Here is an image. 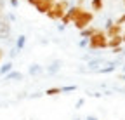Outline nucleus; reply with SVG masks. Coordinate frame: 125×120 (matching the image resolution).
<instances>
[{
	"mask_svg": "<svg viewBox=\"0 0 125 120\" xmlns=\"http://www.w3.org/2000/svg\"><path fill=\"white\" fill-rule=\"evenodd\" d=\"M106 45H108V37L103 28H97V32L87 38V47L90 51H103L106 49Z\"/></svg>",
	"mask_w": 125,
	"mask_h": 120,
	"instance_id": "nucleus-1",
	"label": "nucleus"
},
{
	"mask_svg": "<svg viewBox=\"0 0 125 120\" xmlns=\"http://www.w3.org/2000/svg\"><path fill=\"white\" fill-rule=\"evenodd\" d=\"M68 7H70V2L68 0H57V2L52 5V9L45 14L49 19H52V21H61V18L66 14V11H68Z\"/></svg>",
	"mask_w": 125,
	"mask_h": 120,
	"instance_id": "nucleus-2",
	"label": "nucleus"
},
{
	"mask_svg": "<svg viewBox=\"0 0 125 120\" xmlns=\"http://www.w3.org/2000/svg\"><path fill=\"white\" fill-rule=\"evenodd\" d=\"M83 11H85V9H83L82 5H70L68 11H66V14L61 18V24H64V26H66V24H71Z\"/></svg>",
	"mask_w": 125,
	"mask_h": 120,
	"instance_id": "nucleus-3",
	"label": "nucleus"
},
{
	"mask_svg": "<svg viewBox=\"0 0 125 120\" xmlns=\"http://www.w3.org/2000/svg\"><path fill=\"white\" fill-rule=\"evenodd\" d=\"M92 21H94V12H92V11H83L80 16H78V18L71 23V24H75V28L82 32L83 28L90 26V23H92Z\"/></svg>",
	"mask_w": 125,
	"mask_h": 120,
	"instance_id": "nucleus-4",
	"label": "nucleus"
},
{
	"mask_svg": "<svg viewBox=\"0 0 125 120\" xmlns=\"http://www.w3.org/2000/svg\"><path fill=\"white\" fill-rule=\"evenodd\" d=\"M10 32H12L10 23L5 18H2V19H0V40H7L10 37Z\"/></svg>",
	"mask_w": 125,
	"mask_h": 120,
	"instance_id": "nucleus-5",
	"label": "nucleus"
},
{
	"mask_svg": "<svg viewBox=\"0 0 125 120\" xmlns=\"http://www.w3.org/2000/svg\"><path fill=\"white\" fill-rule=\"evenodd\" d=\"M104 33H106V37H108V38H113V37H116V35H122V33H123V28H122L120 24H115V23H113L108 30H104Z\"/></svg>",
	"mask_w": 125,
	"mask_h": 120,
	"instance_id": "nucleus-6",
	"label": "nucleus"
},
{
	"mask_svg": "<svg viewBox=\"0 0 125 120\" xmlns=\"http://www.w3.org/2000/svg\"><path fill=\"white\" fill-rule=\"evenodd\" d=\"M123 45V40H122V35H116V37H113V38H108V49H116V47H122Z\"/></svg>",
	"mask_w": 125,
	"mask_h": 120,
	"instance_id": "nucleus-7",
	"label": "nucleus"
},
{
	"mask_svg": "<svg viewBox=\"0 0 125 120\" xmlns=\"http://www.w3.org/2000/svg\"><path fill=\"white\" fill-rule=\"evenodd\" d=\"M52 5H54V4H51L49 0H42V2H40L35 9H37V12H40V14H47V12L52 9Z\"/></svg>",
	"mask_w": 125,
	"mask_h": 120,
	"instance_id": "nucleus-8",
	"label": "nucleus"
},
{
	"mask_svg": "<svg viewBox=\"0 0 125 120\" xmlns=\"http://www.w3.org/2000/svg\"><path fill=\"white\" fill-rule=\"evenodd\" d=\"M61 66H62V63L59 61V59H56V61H52L49 66H47V75H56L59 70H61Z\"/></svg>",
	"mask_w": 125,
	"mask_h": 120,
	"instance_id": "nucleus-9",
	"label": "nucleus"
},
{
	"mask_svg": "<svg viewBox=\"0 0 125 120\" xmlns=\"http://www.w3.org/2000/svg\"><path fill=\"white\" fill-rule=\"evenodd\" d=\"M104 65V59L103 57H96V59H89V63H87V66H89V70H99V66H103Z\"/></svg>",
	"mask_w": 125,
	"mask_h": 120,
	"instance_id": "nucleus-10",
	"label": "nucleus"
},
{
	"mask_svg": "<svg viewBox=\"0 0 125 120\" xmlns=\"http://www.w3.org/2000/svg\"><path fill=\"white\" fill-rule=\"evenodd\" d=\"M103 7H104V2H103V0H90V9H92V12H101Z\"/></svg>",
	"mask_w": 125,
	"mask_h": 120,
	"instance_id": "nucleus-11",
	"label": "nucleus"
},
{
	"mask_svg": "<svg viewBox=\"0 0 125 120\" xmlns=\"http://www.w3.org/2000/svg\"><path fill=\"white\" fill-rule=\"evenodd\" d=\"M96 32H97V28H94V26H87V28H83L82 32H80V37H82V38H89V37H92Z\"/></svg>",
	"mask_w": 125,
	"mask_h": 120,
	"instance_id": "nucleus-12",
	"label": "nucleus"
},
{
	"mask_svg": "<svg viewBox=\"0 0 125 120\" xmlns=\"http://www.w3.org/2000/svg\"><path fill=\"white\" fill-rule=\"evenodd\" d=\"M24 45H26V35H19L18 37V40H16V51H18V52H21L23 49H24Z\"/></svg>",
	"mask_w": 125,
	"mask_h": 120,
	"instance_id": "nucleus-13",
	"label": "nucleus"
},
{
	"mask_svg": "<svg viewBox=\"0 0 125 120\" xmlns=\"http://www.w3.org/2000/svg\"><path fill=\"white\" fill-rule=\"evenodd\" d=\"M116 70V65L115 63H109L108 66H103V68H99V70H96L97 73H103V75H106V73H113Z\"/></svg>",
	"mask_w": 125,
	"mask_h": 120,
	"instance_id": "nucleus-14",
	"label": "nucleus"
},
{
	"mask_svg": "<svg viewBox=\"0 0 125 120\" xmlns=\"http://www.w3.org/2000/svg\"><path fill=\"white\" fill-rule=\"evenodd\" d=\"M23 78V73L21 71H9L7 75H5V80H21Z\"/></svg>",
	"mask_w": 125,
	"mask_h": 120,
	"instance_id": "nucleus-15",
	"label": "nucleus"
},
{
	"mask_svg": "<svg viewBox=\"0 0 125 120\" xmlns=\"http://www.w3.org/2000/svg\"><path fill=\"white\" fill-rule=\"evenodd\" d=\"M42 71H43V68H42L40 65H37V63L30 65V68H28V73H30V75H40Z\"/></svg>",
	"mask_w": 125,
	"mask_h": 120,
	"instance_id": "nucleus-16",
	"label": "nucleus"
},
{
	"mask_svg": "<svg viewBox=\"0 0 125 120\" xmlns=\"http://www.w3.org/2000/svg\"><path fill=\"white\" fill-rule=\"evenodd\" d=\"M9 71H12V63H10V61H7L2 68H0V77H5Z\"/></svg>",
	"mask_w": 125,
	"mask_h": 120,
	"instance_id": "nucleus-17",
	"label": "nucleus"
},
{
	"mask_svg": "<svg viewBox=\"0 0 125 120\" xmlns=\"http://www.w3.org/2000/svg\"><path fill=\"white\" fill-rule=\"evenodd\" d=\"M45 94L47 96H57V94H61V87H51L45 91Z\"/></svg>",
	"mask_w": 125,
	"mask_h": 120,
	"instance_id": "nucleus-18",
	"label": "nucleus"
},
{
	"mask_svg": "<svg viewBox=\"0 0 125 120\" xmlns=\"http://www.w3.org/2000/svg\"><path fill=\"white\" fill-rule=\"evenodd\" d=\"M76 91V85H64V87H61V94H64V92H73Z\"/></svg>",
	"mask_w": 125,
	"mask_h": 120,
	"instance_id": "nucleus-19",
	"label": "nucleus"
},
{
	"mask_svg": "<svg viewBox=\"0 0 125 120\" xmlns=\"http://www.w3.org/2000/svg\"><path fill=\"white\" fill-rule=\"evenodd\" d=\"M83 104H85V98H80V99H78V101H76V104H75V108L78 110V108H82V106H83Z\"/></svg>",
	"mask_w": 125,
	"mask_h": 120,
	"instance_id": "nucleus-20",
	"label": "nucleus"
},
{
	"mask_svg": "<svg viewBox=\"0 0 125 120\" xmlns=\"http://www.w3.org/2000/svg\"><path fill=\"white\" fill-rule=\"evenodd\" d=\"M115 24H120V26H122V24H125V12H123L122 16L116 19V23H115Z\"/></svg>",
	"mask_w": 125,
	"mask_h": 120,
	"instance_id": "nucleus-21",
	"label": "nucleus"
},
{
	"mask_svg": "<svg viewBox=\"0 0 125 120\" xmlns=\"http://www.w3.org/2000/svg\"><path fill=\"white\" fill-rule=\"evenodd\" d=\"M4 9H5V2H4V0H0V19L4 18Z\"/></svg>",
	"mask_w": 125,
	"mask_h": 120,
	"instance_id": "nucleus-22",
	"label": "nucleus"
},
{
	"mask_svg": "<svg viewBox=\"0 0 125 120\" xmlns=\"http://www.w3.org/2000/svg\"><path fill=\"white\" fill-rule=\"evenodd\" d=\"M26 2H28L30 5H33V7H37V5H38V4L42 2V0H26Z\"/></svg>",
	"mask_w": 125,
	"mask_h": 120,
	"instance_id": "nucleus-23",
	"label": "nucleus"
},
{
	"mask_svg": "<svg viewBox=\"0 0 125 120\" xmlns=\"http://www.w3.org/2000/svg\"><path fill=\"white\" fill-rule=\"evenodd\" d=\"M9 4H10V7H14V9H16V7L19 5V0H9Z\"/></svg>",
	"mask_w": 125,
	"mask_h": 120,
	"instance_id": "nucleus-24",
	"label": "nucleus"
},
{
	"mask_svg": "<svg viewBox=\"0 0 125 120\" xmlns=\"http://www.w3.org/2000/svg\"><path fill=\"white\" fill-rule=\"evenodd\" d=\"M78 45H80V47H87V38H82L80 42H78Z\"/></svg>",
	"mask_w": 125,
	"mask_h": 120,
	"instance_id": "nucleus-25",
	"label": "nucleus"
},
{
	"mask_svg": "<svg viewBox=\"0 0 125 120\" xmlns=\"http://www.w3.org/2000/svg\"><path fill=\"white\" fill-rule=\"evenodd\" d=\"M111 24H113V19H108V21H106V24H104V30H108Z\"/></svg>",
	"mask_w": 125,
	"mask_h": 120,
	"instance_id": "nucleus-26",
	"label": "nucleus"
},
{
	"mask_svg": "<svg viewBox=\"0 0 125 120\" xmlns=\"http://www.w3.org/2000/svg\"><path fill=\"white\" fill-rule=\"evenodd\" d=\"M113 52L115 54H120V52H125V51H123V47H116V49H113Z\"/></svg>",
	"mask_w": 125,
	"mask_h": 120,
	"instance_id": "nucleus-27",
	"label": "nucleus"
},
{
	"mask_svg": "<svg viewBox=\"0 0 125 120\" xmlns=\"http://www.w3.org/2000/svg\"><path fill=\"white\" fill-rule=\"evenodd\" d=\"M9 56H10V57H16V56H18V51H16V49H12V51L9 52Z\"/></svg>",
	"mask_w": 125,
	"mask_h": 120,
	"instance_id": "nucleus-28",
	"label": "nucleus"
},
{
	"mask_svg": "<svg viewBox=\"0 0 125 120\" xmlns=\"http://www.w3.org/2000/svg\"><path fill=\"white\" fill-rule=\"evenodd\" d=\"M85 120H99V118H97L96 115H87V118H85Z\"/></svg>",
	"mask_w": 125,
	"mask_h": 120,
	"instance_id": "nucleus-29",
	"label": "nucleus"
},
{
	"mask_svg": "<svg viewBox=\"0 0 125 120\" xmlns=\"http://www.w3.org/2000/svg\"><path fill=\"white\" fill-rule=\"evenodd\" d=\"M64 28H66L64 24H57V30H59V32H62V30H64Z\"/></svg>",
	"mask_w": 125,
	"mask_h": 120,
	"instance_id": "nucleus-30",
	"label": "nucleus"
},
{
	"mask_svg": "<svg viewBox=\"0 0 125 120\" xmlns=\"http://www.w3.org/2000/svg\"><path fill=\"white\" fill-rule=\"evenodd\" d=\"M4 54H5V52H4V49H0V61H2V57H4Z\"/></svg>",
	"mask_w": 125,
	"mask_h": 120,
	"instance_id": "nucleus-31",
	"label": "nucleus"
},
{
	"mask_svg": "<svg viewBox=\"0 0 125 120\" xmlns=\"http://www.w3.org/2000/svg\"><path fill=\"white\" fill-rule=\"evenodd\" d=\"M122 40H123V44H125V32L122 33Z\"/></svg>",
	"mask_w": 125,
	"mask_h": 120,
	"instance_id": "nucleus-32",
	"label": "nucleus"
},
{
	"mask_svg": "<svg viewBox=\"0 0 125 120\" xmlns=\"http://www.w3.org/2000/svg\"><path fill=\"white\" fill-rule=\"evenodd\" d=\"M120 78H122V80H125V73H122V75H120Z\"/></svg>",
	"mask_w": 125,
	"mask_h": 120,
	"instance_id": "nucleus-33",
	"label": "nucleus"
},
{
	"mask_svg": "<svg viewBox=\"0 0 125 120\" xmlns=\"http://www.w3.org/2000/svg\"><path fill=\"white\" fill-rule=\"evenodd\" d=\"M49 2H51V4H56V2H57V0H49Z\"/></svg>",
	"mask_w": 125,
	"mask_h": 120,
	"instance_id": "nucleus-34",
	"label": "nucleus"
},
{
	"mask_svg": "<svg viewBox=\"0 0 125 120\" xmlns=\"http://www.w3.org/2000/svg\"><path fill=\"white\" fill-rule=\"evenodd\" d=\"M123 73H125V65H123Z\"/></svg>",
	"mask_w": 125,
	"mask_h": 120,
	"instance_id": "nucleus-35",
	"label": "nucleus"
},
{
	"mask_svg": "<svg viewBox=\"0 0 125 120\" xmlns=\"http://www.w3.org/2000/svg\"><path fill=\"white\" fill-rule=\"evenodd\" d=\"M123 7H125V0H123Z\"/></svg>",
	"mask_w": 125,
	"mask_h": 120,
	"instance_id": "nucleus-36",
	"label": "nucleus"
},
{
	"mask_svg": "<svg viewBox=\"0 0 125 120\" xmlns=\"http://www.w3.org/2000/svg\"><path fill=\"white\" fill-rule=\"evenodd\" d=\"M75 120H80V118H75Z\"/></svg>",
	"mask_w": 125,
	"mask_h": 120,
	"instance_id": "nucleus-37",
	"label": "nucleus"
}]
</instances>
